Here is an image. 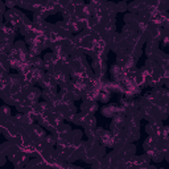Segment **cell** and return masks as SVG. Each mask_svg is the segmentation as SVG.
Segmentation results:
<instances>
[{"label":"cell","instance_id":"obj_1","mask_svg":"<svg viewBox=\"0 0 169 169\" xmlns=\"http://www.w3.org/2000/svg\"><path fill=\"white\" fill-rule=\"evenodd\" d=\"M73 133L77 135V136H81V132H80V131H75V132H73ZM75 140H78V139L75 138ZM73 142H74V139H71V140H70V143H73Z\"/></svg>","mask_w":169,"mask_h":169}]
</instances>
